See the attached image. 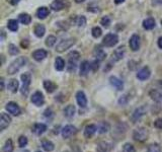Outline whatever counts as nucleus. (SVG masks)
<instances>
[{
    "instance_id": "f257e3e1",
    "label": "nucleus",
    "mask_w": 162,
    "mask_h": 152,
    "mask_svg": "<svg viewBox=\"0 0 162 152\" xmlns=\"http://www.w3.org/2000/svg\"><path fill=\"white\" fill-rule=\"evenodd\" d=\"M26 64V58L25 57H18L17 59H15L12 63L9 65V67L7 68V73L13 75L16 72H18L21 69L24 67Z\"/></svg>"
},
{
    "instance_id": "f03ea898",
    "label": "nucleus",
    "mask_w": 162,
    "mask_h": 152,
    "mask_svg": "<svg viewBox=\"0 0 162 152\" xmlns=\"http://www.w3.org/2000/svg\"><path fill=\"white\" fill-rule=\"evenodd\" d=\"M149 137V132L146 128H138L133 132V138L134 140L138 142H144Z\"/></svg>"
},
{
    "instance_id": "7ed1b4c3",
    "label": "nucleus",
    "mask_w": 162,
    "mask_h": 152,
    "mask_svg": "<svg viewBox=\"0 0 162 152\" xmlns=\"http://www.w3.org/2000/svg\"><path fill=\"white\" fill-rule=\"evenodd\" d=\"M76 40L75 39H67V40H63L59 44L57 45V48H56V51L59 53H63L66 50L70 49L72 46L75 44Z\"/></svg>"
},
{
    "instance_id": "20e7f679",
    "label": "nucleus",
    "mask_w": 162,
    "mask_h": 152,
    "mask_svg": "<svg viewBox=\"0 0 162 152\" xmlns=\"http://www.w3.org/2000/svg\"><path fill=\"white\" fill-rule=\"evenodd\" d=\"M21 81H22V87H21V93L24 95L28 94V87L32 81V76L29 73H24L21 76Z\"/></svg>"
},
{
    "instance_id": "39448f33",
    "label": "nucleus",
    "mask_w": 162,
    "mask_h": 152,
    "mask_svg": "<svg viewBox=\"0 0 162 152\" xmlns=\"http://www.w3.org/2000/svg\"><path fill=\"white\" fill-rule=\"evenodd\" d=\"M119 37L115 34H107L102 40V45L105 47H114L118 44Z\"/></svg>"
},
{
    "instance_id": "423d86ee",
    "label": "nucleus",
    "mask_w": 162,
    "mask_h": 152,
    "mask_svg": "<svg viewBox=\"0 0 162 152\" xmlns=\"http://www.w3.org/2000/svg\"><path fill=\"white\" fill-rule=\"evenodd\" d=\"M147 113V107L146 105H142V107L136 108V110L134 111L133 115H132L131 117V120L133 123H136V122H138L140 119L143 117V116Z\"/></svg>"
},
{
    "instance_id": "0eeeda50",
    "label": "nucleus",
    "mask_w": 162,
    "mask_h": 152,
    "mask_svg": "<svg viewBox=\"0 0 162 152\" xmlns=\"http://www.w3.org/2000/svg\"><path fill=\"white\" fill-rule=\"evenodd\" d=\"M31 101H32L35 105H37V107H42V105L45 104L44 94H43L41 91H36L35 93L32 95Z\"/></svg>"
},
{
    "instance_id": "6e6552de",
    "label": "nucleus",
    "mask_w": 162,
    "mask_h": 152,
    "mask_svg": "<svg viewBox=\"0 0 162 152\" xmlns=\"http://www.w3.org/2000/svg\"><path fill=\"white\" fill-rule=\"evenodd\" d=\"M76 128L73 126V125H66V126L62 129V137L64 138V139H68V138H70L72 135H74L76 133Z\"/></svg>"
},
{
    "instance_id": "1a4fd4ad",
    "label": "nucleus",
    "mask_w": 162,
    "mask_h": 152,
    "mask_svg": "<svg viewBox=\"0 0 162 152\" xmlns=\"http://www.w3.org/2000/svg\"><path fill=\"white\" fill-rule=\"evenodd\" d=\"M5 108L8 111L9 114H11L13 116H19V115H21V112L19 105L16 104V102H13V101L8 102V104H6Z\"/></svg>"
},
{
    "instance_id": "9d476101",
    "label": "nucleus",
    "mask_w": 162,
    "mask_h": 152,
    "mask_svg": "<svg viewBox=\"0 0 162 152\" xmlns=\"http://www.w3.org/2000/svg\"><path fill=\"white\" fill-rule=\"evenodd\" d=\"M11 123V118L7 114L2 113L0 117V131H3L7 128Z\"/></svg>"
},
{
    "instance_id": "9b49d317",
    "label": "nucleus",
    "mask_w": 162,
    "mask_h": 152,
    "mask_svg": "<svg viewBox=\"0 0 162 152\" xmlns=\"http://www.w3.org/2000/svg\"><path fill=\"white\" fill-rule=\"evenodd\" d=\"M97 132V126L94 124H90V125H87L86 127L84 129V137L89 139V138H91L93 135Z\"/></svg>"
},
{
    "instance_id": "f8f14e48",
    "label": "nucleus",
    "mask_w": 162,
    "mask_h": 152,
    "mask_svg": "<svg viewBox=\"0 0 162 152\" xmlns=\"http://www.w3.org/2000/svg\"><path fill=\"white\" fill-rule=\"evenodd\" d=\"M76 101L80 108H85L87 105V98L83 91H78L76 93Z\"/></svg>"
},
{
    "instance_id": "ddd939ff",
    "label": "nucleus",
    "mask_w": 162,
    "mask_h": 152,
    "mask_svg": "<svg viewBox=\"0 0 162 152\" xmlns=\"http://www.w3.org/2000/svg\"><path fill=\"white\" fill-rule=\"evenodd\" d=\"M129 44H130V48L133 51H138L139 48H140V38L137 35H133L129 41Z\"/></svg>"
},
{
    "instance_id": "4468645a",
    "label": "nucleus",
    "mask_w": 162,
    "mask_h": 152,
    "mask_svg": "<svg viewBox=\"0 0 162 152\" xmlns=\"http://www.w3.org/2000/svg\"><path fill=\"white\" fill-rule=\"evenodd\" d=\"M32 131L34 132L36 135L40 136V135L44 134L45 132L47 131V125L43 124V123H37V124L34 125V127H32Z\"/></svg>"
},
{
    "instance_id": "2eb2a0df",
    "label": "nucleus",
    "mask_w": 162,
    "mask_h": 152,
    "mask_svg": "<svg viewBox=\"0 0 162 152\" xmlns=\"http://www.w3.org/2000/svg\"><path fill=\"white\" fill-rule=\"evenodd\" d=\"M110 82L117 90H123L124 89V82L122 81L121 79H119L118 77H115V76H111Z\"/></svg>"
},
{
    "instance_id": "dca6fc26",
    "label": "nucleus",
    "mask_w": 162,
    "mask_h": 152,
    "mask_svg": "<svg viewBox=\"0 0 162 152\" xmlns=\"http://www.w3.org/2000/svg\"><path fill=\"white\" fill-rule=\"evenodd\" d=\"M125 52H126V49L124 46H121V47H119L118 49H115V52L112 53V60L119 61V60H121V59H123Z\"/></svg>"
},
{
    "instance_id": "f3484780",
    "label": "nucleus",
    "mask_w": 162,
    "mask_h": 152,
    "mask_svg": "<svg viewBox=\"0 0 162 152\" xmlns=\"http://www.w3.org/2000/svg\"><path fill=\"white\" fill-rule=\"evenodd\" d=\"M150 75H151L150 69L148 67H144L137 73V78L140 79V80H146V79L150 77Z\"/></svg>"
},
{
    "instance_id": "a211bd4d",
    "label": "nucleus",
    "mask_w": 162,
    "mask_h": 152,
    "mask_svg": "<svg viewBox=\"0 0 162 152\" xmlns=\"http://www.w3.org/2000/svg\"><path fill=\"white\" fill-rule=\"evenodd\" d=\"M47 55H48L47 51L42 50L41 49V50H37L32 53V58H34L36 61H42L47 57Z\"/></svg>"
},
{
    "instance_id": "6ab92c4d",
    "label": "nucleus",
    "mask_w": 162,
    "mask_h": 152,
    "mask_svg": "<svg viewBox=\"0 0 162 152\" xmlns=\"http://www.w3.org/2000/svg\"><path fill=\"white\" fill-rule=\"evenodd\" d=\"M90 69H91L90 63L86 60L83 61L80 65V76H86Z\"/></svg>"
},
{
    "instance_id": "aec40b11",
    "label": "nucleus",
    "mask_w": 162,
    "mask_h": 152,
    "mask_svg": "<svg viewBox=\"0 0 162 152\" xmlns=\"http://www.w3.org/2000/svg\"><path fill=\"white\" fill-rule=\"evenodd\" d=\"M93 56L95 57V59L98 61H102L104 60L105 57H107V54H105V52L102 50V49H100V47L95 48V50L93 51Z\"/></svg>"
},
{
    "instance_id": "412c9836",
    "label": "nucleus",
    "mask_w": 162,
    "mask_h": 152,
    "mask_svg": "<svg viewBox=\"0 0 162 152\" xmlns=\"http://www.w3.org/2000/svg\"><path fill=\"white\" fill-rule=\"evenodd\" d=\"M65 7V2L64 0H55L54 2H52L51 8L55 11H60Z\"/></svg>"
},
{
    "instance_id": "4be33fe9",
    "label": "nucleus",
    "mask_w": 162,
    "mask_h": 152,
    "mask_svg": "<svg viewBox=\"0 0 162 152\" xmlns=\"http://www.w3.org/2000/svg\"><path fill=\"white\" fill-rule=\"evenodd\" d=\"M75 112H76V108H75L74 105L73 104H68L67 107L64 108L63 113H64V116L66 118H72L75 115Z\"/></svg>"
},
{
    "instance_id": "5701e85b",
    "label": "nucleus",
    "mask_w": 162,
    "mask_h": 152,
    "mask_svg": "<svg viewBox=\"0 0 162 152\" xmlns=\"http://www.w3.org/2000/svg\"><path fill=\"white\" fill-rule=\"evenodd\" d=\"M18 86H19V83L16 79H10V80L8 81L7 88L9 91L13 92V93H15V92L18 90Z\"/></svg>"
},
{
    "instance_id": "b1692460",
    "label": "nucleus",
    "mask_w": 162,
    "mask_h": 152,
    "mask_svg": "<svg viewBox=\"0 0 162 152\" xmlns=\"http://www.w3.org/2000/svg\"><path fill=\"white\" fill-rule=\"evenodd\" d=\"M110 129H111V126L107 122H100V123L97 125V132L100 134L107 133V132H108Z\"/></svg>"
},
{
    "instance_id": "393cba45",
    "label": "nucleus",
    "mask_w": 162,
    "mask_h": 152,
    "mask_svg": "<svg viewBox=\"0 0 162 152\" xmlns=\"http://www.w3.org/2000/svg\"><path fill=\"white\" fill-rule=\"evenodd\" d=\"M44 87L46 90H47V92L52 93V92H54L56 89H57V85L51 80H45L44 81Z\"/></svg>"
},
{
    "instance_id": "a878e982",
    "label": "nucleus",
    "mask_w": 162,
    "mask_h": 152,
    "mask_svg": "<svg viewBox=\"0 0 162 152\" xmlns=\"http://www.w3.org/2000/svg\"><path fill=\"white\" fill-rule=\"evenodd\" d=\"M149 95L152 100L156 102H160L162 101V93L160 91L156 90V89H152V90H150Z\"/></svg>"
},
{
    "instance_id": "bb28decb",
    "label": "nucleus",
    "mask_w": 162,
    "mask_h": 152,
    "mask_svg": "<svg viewBox=\"0 0 162 152\" xmlns=\"http://www.w3.org/2000/svg\"><path fill=\"white\" fill-rule=\"evenodd\" d=\"M42 147L43 149L47 152H52L53 150L55 149V145L52 141L50 140H44L42 142Z\"/></svg>"
},
{
    "instance_id": "cd10ccee",
    "label": "nucleus",
    "mask_w": 162,
    "mask_h": 152,
    "mask_svg": "<svg viewBox=\"0 0 162 152\" xmlns=\"http://www.w3.org/2000/svg\"><path fill=\"white\" fill-rule=\"evenodd\" d=\"M49 14V9L47 7H45V6H43V7H40L37 11V16L38 18H41V19H44L48 16Z\"/></svg>"
},
{
    "instance_id": "c85d7f7f",
    "label": "nucleus",
    "mask_w": 162,
    "mask_h": 152,
    "mask_svg": "<svg viewBox=\"0 0 162 152\" xmlns=\"http://www.w3.org/2000/svg\"><path fill=\"white\" fill-rule=\"evenodd\" d=\"M18 19L22 25H29L32 21V17L28 13H21V14H19Z\"/></svg>"
},
{
    "instance_id": "c756f323",
    "label": "nucleus",
    "mask_w": 162,
    "mask_h": 152,
    "mask_svg": "<svg viewBox=\"0 0 162 152\" xmlns=\"http://www.w3.org/2000/svg\"><path fill=\"white\" fill-rule=\"evenodd\" d=\"M45 32H46V28H45L44 25H36V28H35V35L37 36L38 38L44 37Z\"/></svg>"
},
{
    "instance_id": "7c9ffc66",
    "label": "nucleus",
    "mask_w": 162,
    "mask_h": 152,
    "mask_svg": "<svg viewBox=\"0 0 162 152\" xmlns=\"http://www.w3.org/2000/svg\"><path fill=\"white\" fill-rule=\"evenodd\" d=\"M108 148H110V144H108L107 142L101 141V142H100V143L97 144L96 151L97 152H107Z\"/></svg>"
},
{
    "instance_id": "2f4dec72",
    "label": "nucleus",
    "mask_w": 162,
    "mask_h": 152,
    "mask_svg": "<svg viewBox=\"0 0 162 152\" xmlns=\"http://www.w3.org/2000/svg\"><path fill=\"white\" fill-rule=\"evenodd\" d=\"M65 67V61L61 57H57L55 60V68L58 71H62Z\"/></svg>"
},
{
    "instance_id": "473e14b6",
    "label": "nucleus",
    "mask_w": 162,
    "mask_h": 152,
    "mask_svg": "<svg viewBox=\"0 0 162 152\" xmlns=\"http://www.w3.org/2000/svg\"><path fill=\"white\" fill-rule=\"evenodd\" d=\"M155 26V21L153 18H147L143 21V28L145 29H152Z\"/></svg>"
},
{
    "instance_id": "72a5a7b5",
    "label": "nucleus",
    "mask_w": 162,
    "mask_h": 152,
    "mask_svg": "<svg viewBox=\"0 0 162 152\" xmlns=\"http://www.w3.org/2000/svg\"><path fill=\"white\" fill-rule=\"evenodd\" d=\"M7 28L10 29L11 32H16L18 29V22L15 19H10L7 24Z\"/></svg>"
},
{
    "instance_id": "f704fd0d",
    "label": "nucleus",
    "mask_w": 162,
    "mask_h": 152,
    "mask_svg": "<svg viewBox=\"0 0 162 152\" xmlns=\"http://www.w3.org/2000/svg\"><path fill=\"white\" fill-rule=\"evenodd\" d=\"M13 151V143L11 139L6 140L4 146H3V152H12Z\"/></svg>"
},
{
    "instance_id": "c9c22d12",
    "label": "nucleus",
    "mask_w": 162,
    "mask_h": 152,
    "mask_svg": "<svg viewBox=\"0 0 162 152\" xmlns=\"http://www.w3.org/2000/svg\"><path fill=\"white\" fill-rule=\"evenodd\" d=\"M56 41H57V39L54 36H49L46 40V45L48 46V47H53L55 44H56Z\"/></svg>"
},
{
    "instance_id": "e433bc0d",
    "label": "nucleus",
    "mask_w": 162,
    "mask_h": 152,
    "mask_svg": "<svg viewBox=\"0 0 162 152\" xmlns=\"http://www.w3.org/2000/svg\"><path fill=\"white\" fill-rule=\"evenodd\" d=\"M91 34L92 36H93V38H100L101 34H102V31H101V28H98V26H94L93 28H92V31H91Z\"/></svg>"
},
{
    "instance_id": "4c0bfd02",
    "label": "nucleus",
    "mask_w": 162,
    "mask_h": 152,
    "mask_svg": "<svg viewBox=\"0 0 162 152\" xmlns=\"http://www.w3.org/2000/svg\"><path fill=\"white\" fill-rule=\"evenodd\" d=\"M146 152H161V148L158 144H151Z\"/></svg>"
},
{
    "instance_id": "58836bf2",
    "label": "nucleus",
    "mask_w": 162,
    "mask_h": 152,
    "mask_svg": "<svg viewBox=\"0 0 162 152\" xmlns=\"http://www.w3.org/2000/svg\"><path fill=\"white\" fill-rule=\"evenodd\" d=\"M85 24H86V18H85V16L81 15L76 18V25L78 26H84Z\"/></svg>"
},
{
    "instance_id": "ea45409f",
    "label": "nucleus",
    "mask_w": 162,
    "mask_h": 152,
    "mask_svg": "<svg viewBox=\"0 0 162 152\" xmlns=\"http://www.w3.org/2000/svg\"><path fill=\"white\" fill-rule=\"evenodd\" d=\"M69 57V60H73V61H78L79 57H80V54H79L78 52L73 51V52H70L68 55Z\"/></svg>"
},
{
    "instance_id": "a19ab883",
    "label": "nucleus",
    "mask_w": 162,
    "mask_h": 152,
    "mask_svg": "<svg viewBox=\"0 0 162 152\" xmlns=\"http://www.w3.org/2000/svg\"><path fill=\"white\" fill-rule=\"evenodd\" d=\"M123 152H136V149L132 144L130 143H126L123 147Z\"/></svg>"
},
{
    "instance_id": "79ce46f5",
    "label": "nucleus",
    "mask_w": 162,
    "mask_h": 152,
    "mask_svg": "<svg viewBox=\"0 0 162 152\" xmlns=\"http://www.w3.org/2000/svg\"><path fill=\"white\" fill-rule=\"evenodd\" d=\"M28 138H26L25 136H21L18 138V145L21 148H24V146H26L28 145Z\"/></svg>"
},
{
    "instance_id": "37998d69",
    "label": "nucleus",
    "mask_w": 162,
    "mask_h": 152,
    "mask_svg": "<svg viewBox=\"0 0 162 152\" xmlns=\"http://www.w3.org/2000/svg\"><path fill=\"white\" fill-rule=\"evenodd\" d=\"M100 24L104 25V28H108V26H110V25H111V18L108 17V16H104V17L101 18Z\"/></svg>"
},
{
    "instance_id": "c03bdc74",
    "label": "nucleus",
    "mask_w": 162,
    "mask_h": 152,
    "mask_svg": "<svg viewBox=\"0 0 162 152\" xmlns=\"http://www.w3.org/2000/svg\"><path fill=\"white\" fill-rule=\"evenodd\" d=\"M68 70L69 71H75L76 67H77V61H73V60H69L68 63Z\"/></svg>"
},
{
    "instance_id": "a18cd8bd",
    "label": "nucleus",
    "mask_w": 162,
    "mask_h": 152,
    "mask_svg": "<svg viewBox=\"0 0 162 152\" xmlns=\"http://www.w3.org/2000/svg\"><path fill=\"white\" fill-rule=\"evenodd\" d=\"M8 51H9V53H10L11 55H16V54H18V53H19V50L17 49V47H16L15 45H13V44L9 45Z\"/></svg>"
},
{
    "instance_id": "49530a36",
    "label": "nucleus",
    "mask_w": 162,
    "mask_h": 152,
    "mask_svg": "<svg viewBox=\"0 0 162 152\" xmlns=\"http://www.w3.org/2000/svg\"><path fill=\"white\" fill-rule=\"evenodd\" d=\"M128 101H129L128 95H127V94H124L123 97H120V100H119V104H122V105H124V104H127Z\"/></svg>"
},
{
    "instance_id": "de8ad7c7",
    "label": "nucleus",
    "mask_w": 162,
    "mask_h": 152,
    "mask_svg": "<svg viewBox=\"0 0 162 152\" xmlns=\"http://www.w3.org/2000/svg\"><path fill=\"white\" fill-rule=\"evenodd\" d=\"M90 66H91V69L93 71H96L98 67H100V61L96 60V61H94V62H92V63H90Z\"/></svg>"
},
{
    "instance_id": "09e8293b",
    "label": "nucleus",
    "mask_w": 162,
    "mask_h": 152,
    "mask_svg": "<svg viewBox=\"0 0 162 152\" xmlns=\"http://www.w3.org/2000/svg\"><path fill=\"white\" fill-rule=\"evenodd\" d=\"M154 127L161 130L162 129V119H157V120L154 122Z\"/></svg>"
},
{
    "instance_id": "8fccbe9b",
    "label": "nucleus",
    "mask_w": 162,
    "mask_h": 152,
    "mask_svg": "<svg viewBox=\"0 0 162 152\" xmlns=\"http://www.w3.org/2000/svg\"><path fill=\"white\" fill-rule=\"evenodd\" d=\"M21 47H24V48L28 47V40H24V41L21 42Z\"/></svg>"
},
{
    "instance_id": "3c124183",
    "label": "nucleus",
    "mask_w": 162,
    "mask_h": 152,
    "mask_svg": "<svg viewBox=\"0 0 162 152\" xmlns=\"http://www.w3.org/2000/svg\"><path fill=\"white\" fill-rule=\"evenodd\" d=\"M153 4L154 5H160V4H162V0H153Z\"/></svg>"
},
{
    "instance_id": "603ef678",
    "label": "nucleus",
    "mask_w": 162,
    "mask_h": 152,
    "mask_svg": "<svg viewBox=\"0 0 162 152\" xmlns=\"http://www.w3.org/2000/svg\"><path fill=\"white\" fill-rule=\"evenodd\" d=\"M158 47H159L160 49H162V37H160L159 39H158Z\"/></svg>"
},
{
    "instance_id": "864d4df0",
    "label": "nucleus",
    "mask_w": 162,
    "mask_h": 152,
    "mask_svg": "<svg viewBox=\"0 0 162 152\" xmlns=\"http://www.w3.org/2000/svg\"><path fill=\"white\" fill-rule=\"evenodd\" d=\"M0 82H1V90H3V89H4V79L1 78Z\"/></svg>"
},
{
    "instance_id": "5fc2aeb1",
    "label": "nucleus",
    "mask_w": 162,
    "mask_h": 152,
    "mask_svg": "<svg viewBox=\"0 0 162 152\" xmlns=\"http://www.w3.org/2000/svg\"><path fill=\"white\" fill-rule=\"evenodd\" d=\"M125 0H115V4H121V3H123Z\"/></svg>"
},
{
    "instance_id": "6e6d98bb",
    "label": "nucleus",
    "mask_w": 162,
    "mask_h": 152,
    "mask_svg": "<svg viewBox=\"0 0 162 152\" xmlns=\"http://www.w3.org/2000/svg\"><path fill=\"white\" fill-rule=\"evenodd\" d=\"M19 1H21V0H11V3L13 5H15V4H17Z\"/></svg>"
},
{
    "instance_id": "4d7b16f0",
    "label": "nucleus",
    "mask_w": 162,
    "mask_h": 152,
    "mask_svg": "<svg viewBox=\"0 0 162 152\" xmlns=\"http://www.w3.org/2000/svg\"><path fill=\"white\" fill-rule=\"evenodd\" d=\"M83 1H85V0H75L76 3H81V2H83Z\"/></svg>"
},
{
    "instance_id": "13d9d810",
    "label": "nucleus",
    "mask_w": 162,
    "mask_h": 152,
    "mask_svg": "<svg viewBox=\"0 0 162 152\" xmlns=\"http://www.w3.org/2000/svg\"><path fill=\"white\" fill-rule=\"evenodd\" d=\"M158 85L160 86V88H162V80H159V82H158Z\"/></svg>"
},
{
    "instance_id": "bf43d9fd",
    "label": "nucleus",
    "mask_w": 162,
    "mask_h": 152,
    "mask_svg": "<svg viewBox=\"0 0 162 152\" xmlns=\"http://www.w3.org/2000/svg\"><path fill=\"white\" fill-rule=\"evenodd\" d=\"M24 152H29V151H28V150H26V151H24Z\"/></svg>"
},
{
    "instance_id": "052dcab7",
    "label": "nucleus",
    "mask_w": 162,
    "mask_h": 152,
    "mask_svg": "<svg viewBox=\"0 0 162 152\" xmlns=\"http://www.w3.org/2000/svg\"><path fill=\"white\" fill-rule=\"evenodd\" d=\"M36 152H41V151H36Z\"/></svg>"
},
{
    "instance_id": "680f3d73",
    "label": "nucleus",
    "mask_w": 162,
    "mask_h": 152,
    "mask_svg": "<svg viewBox=\"0 0 162 152\" xmlns=\"http://www.w3.org/2000/svg\"><path fill=\"white\" fill-rule=\"evenodd\" d=\"M161 25H162V21H161Z\"/></svg>"
},
{
    "instance_id": "e2e57ef3",
    "label": "nucleus",
    "mask_w": 162,
    "mask_h": 152,
    "mask_svg": "<svg viewBox=\"0 0 162 152\" xmlns=\"http://www.w3.org/2000/svg\"><path fill=\"white\" fill-rule=\"evenodd\" d=\"M65 152H68V151H65Z\"/></svg>"
}]
</instances>
